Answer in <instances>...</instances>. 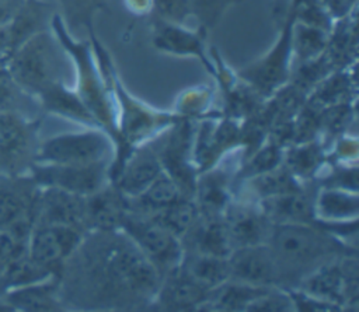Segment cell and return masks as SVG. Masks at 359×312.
<instances>
[{
    "label": "cell",
    "instance_id": "cell-33",
    "mask_svg": "<svg viewBox=\"0 0 359 312\" xmlns=\"http://www.w3.org/2000/svg\"><path fill=\"white\" fill-rule=\"evenodd\" d=\"M46 7L39 0H24L20 10L8 24L13 50L29 36L46 29Z\"/></svg>",
    "mask_w": 359,
    "mask_h": 312
},
{
    "label": "cell",
    "instance_id": "cell-26",
    "mask_svg": "<svg viewBox=\"0 0 359 312\" xmlns=\"http://www.w3.org/2000/svg\"><path fill=\"white\" fill-rule=\"evenodd\" d=\"M227 257L184 249L181 263L178 266L196 283L212 291L230 278Z\"/></svg>",
    "mask_w": 359,
    "mask_h": 312
},
{
    "label": "cell",
    "instance_id": "cell-15",
    "mask_svg": "<svg viewBox=\"0 0 359 312\" xmlns=\"http://www.w3.org/2000/svg\"><path fill=\"white\" fill-rule=\"evenodd\" d=\"M227 259L229 280L259 287H279L278 269L266 243L236 248Z\"/></svg>",
    "mask_w": 359,
    "mask_h": 312
},
{
    "label": "cell",
    "instance_id": "cell-37",
    "mask_svg": "<svg viewBox=\"0 0 359 312\" xmlns=\"http://www.w3.org/2000/svg\"><path fill=\"white\" fill-rule=\"evenodd\" d=\"M213 92L206 85H196L185 90L175 101L174 112L189 120H199L206 116L222 115L220 111H212Z\"/></svg>",
    "mask_w": 359,
    "mask_h": 312
},
{
    "label": "cell",
    "instance_id": "cell-30",
    "mask_svg": "<svg viewBox=\"0 0 359 312\" xmlns=\"http://www.w3.org/2000/svg\"><path fill=\"white\" fill-rule=\"evenodd\" d=\"M185 197L178 185L163 171L139 196L128 199L129 211L151 215Z\"/></svg>",
    "mask_w": 359,
    "mask_h": 312
},
{
    "label": "cell",
    "instance_id": "cell-20",
    "mask_svg": "<svg viewBox=\"0 0 359 312\" xmlns=\"http://www.w3.org/2000/svg\"><path fill=\"white\" fill-rule=\"evenodd\" d=\"M223 218L233 249L266 243L272 222L262 213L258 203L230 201L223 213Z\"/></svg>",
    "mask_w": 359,
    "mask_h": 312
},
{
    "label": "cell",
    "instance_id": "cell-19",
    "mask_svg": "<svg viewBox=\"0 0 359 312\" xmlns=\"http://www.w3.org/2000/svg\"><path fill=\"white\" fill-rule=\"evenodd\" d=\"M35 224L67 225L88 232L86 224V196L55 187H39Z\"/></svg>",
    "mask_w": 359,
    "mask_h": 312
},
{
    "label": "cell",
    "instance_id": "cell-22",
    "mask_svg": "<svg viewBox=\"0 0 359 312\" xmlns=\"http://www.w3.org/2000/svg\"><path fill=\"white\" fill-rule=\"evenodd\" d=\"M128 213V199L111 183L86 196V224L88 232L121 229Z\"/></svg>",
    "mask_w": 359,
    "mask_h": 312
},
{
    "label": "cell",
    "instance_id": "cell-18",
    "mask_svg": "<svg viewBox=\"0 0 359 312\" xmlns=\"http://www.w3.org/2000/svg\"><path fill=\"white\" fill-rule=\"evenodd\" d=\"M163 166L151 141L135 147L109 182L126 199L139 196L160 173Z\"/></svg>",
    "mask_w": 359,
    "mask_h": 312
},
{
    "label": "cell",
    "instance_id": "cell-17",
    "mask_svg": "<svg viewBox=\"0 0 359 312\" xmlns=\"http://www.w3.org/2000/svg\"><path fill=\"white\" fill-rule=\"evenodd\" d=\"M153 46L167 55L180 57H195L203 63L212 74L213 63L206 50V34L199 28L191 29L184 24L156 21L153 29Z\"/></svg>",
    "mask_w": 359,
    "mask_h": 312
},
{
    "label": "cell",
    "instance_id": "cell-3",
    "mask_svg": "<svg viewBox=\"0 0 359 312\" xmlns=\"http://www.w3.org/2000/svg\"><path fill=\"white\" fill-rule=\"evenodd\" d=\"M50 25L56 38L67 52L72 66L74 69V90L93 115L97 126L111 137L115 148V146L118 144V129L112 83L116 71L109 78L104 77L102 71L100 70L91 42L74 39L67 32L59 15L52 17Z\"/></svg>",
    "mask_w": 359,
    "mask_h": 312
},
{
    "label": "cell",
    "instance_id": "cell-4",
    "mask_svg": "<svg viewBox=\"0 0 359 312\" xmlns=\"http://www.w3.org/2000/svg\"><path fill=\"white\" fill-rule=\"evenodd\" d=\"M112 94L116 111L118 144L108 166L109 182L135 147L151 141L168 127L185 119L174 111L156 109L136 98L128 91L118 73L112 83Z\"/></svg>",
    "mask_w": 359,
    "mask_h": 312
},
{
    "label": "cell",
    "instance_id": "cell-8",
    "mask_svg": "<svg viewBox=\"0 0 359 312\" xmlns=\"http://www.w3.org/2000/svg\"><path fill=\"white\" fill-rule=\"evenodd\" d=\"M121 231L156 267L161 277L181 263L184 255L181 239L151 217L129 211L121 225Z\"/></svg>",
    "mask_w": 359,
    "mask_h": 312
},
{
    "label": "cell",
    "instance_id": "cell-45",
    "mask_svg": "<svg viewBox=\"0 0 359 312\" xmlns=\"http://www.w3.org/2000/svg\"><path fill=\"white\" fill-rule=\"evenodd\" d=\"M24 250H27V241H21L7 231H0V277Z\"/></svg>",
    "mask_w": 359,
    "mask_h": 312
},
{
    "label": "cell",
    "instance_id": "cell-43",
    "mask_svg": "<svg viewBox=\"0 0 359 312\" xmlns=\"http://www.w3.org/2000/svg\"><path fill=\"white\" fill-rule=\"evenodd\" d=\"M292 299L293 309L294 311H303V312H330V311H341L337 305H332L327 301H323L300 288L289 287L285 288Z\"/></svg>",
    "mask_w": 359,
    "mask_h": 312
},
{
    "label": "cell",
    "instance_id": "cell-14",
    "mask_svg": "<svg viewBox=\"0 0 359 312\" xmlns=\"http://www.w3.org/2000/svg\"><path fill=\"white\" fill-rule=\"evenodd\" d=\"M35 158L31 122L15 113L0 112V172L20 175Z\"/></svg>",
    "mask_w": 359,
    "mask_h": 312
},
{
    "label": "cell",
    "instance_id": "cell-5",
    "mask_svg": "<svg viewBox=\"0 0 359 312\" xmlns=\"http://www.w3.org/2000/svg\"><path fill=\"white\" fill-rule=\"evenodd\" d=\"M66 55L55 32L43 29L17 46L6 60V67L28 94L38 98L53 85L65 83Z\"/></svg>",
    "mask_w": 359,
    "mask_h": 312
},
{
    "label": "cell",
    "instance_id": "cell-47",
    "mask_svg": "<svg viewBox=\"0 0 359 312\" xmlns=\"http://www.w3.org/2000/svg\"><path fill=\"white\" fill-rule=\"evenodd\" d=\"M24 0H0V27H7Z\"/></svg>",
    "mask_w": 359,
    "mask_h": 312
},
{
    "label": "cell",
    "instance_id": "cell-49",
    "mask_svg": "<svg viewBox=\"0 0 359 312\" xmlns=\"http://www.w3.org/2000/svg\"><path fill=\"white\" fill-rule=\"evenodd\" d=\"M128 8L135 14H146L151 11V0H125Z\"/></svg>",
    "mask_w": 359,
    "mask_h": 312
},
{
    "label": "cell",
    "instance_id": "cell-7",
    "mask_svg": "<svg viewBox=\"0 0 359 312\" xmlns=\"http://www.w3.org/2000/svg\"><path fill=\"white\" fill-rule=\"evenodd\" d=\"M280 22L282 27L272 48L264 56L237 71V76L264 99L283 87L289 81L292 71V27L294 17L287 6Z\"/></svg>",
    "mask_w": 359,
    "mask_h": 312
},
{
    "label": "cell",
    "instance_id": "cell-27",
    "mask_svg": "<svg viewBox=\"0 0 359 312\" xmlns=\"http://www.w3.org/2000/svg\"><path fill=\"white\" fill-rule=\"evenodd\" d=\"M13 309L22 311H59L63 309V299L59 291L57 277L41 283L13 288L7 295Z\"/></svg>",
    "mask_w": 359,
    "mask_h": 312
},
{
    "label": "cell",
    "instance_id": "cell-34",
    "mask_svg": "<svg viewBox=\"0 0 359 312\" xmlns=\"http://www.w3.org/2000/svg\"><path fill=\"white\" fill-rule=\"evenodd\" d=\"M328 36H330L328 31L294 21L293 27H292L293 64L306 62V60H311V59L323 55L327 49Z\"/></svg>",
    "mask_w": 359,
    "mask_h": 312
},
{
    "label": "cell",
    "instance_id": "cell-21",
    "mask_svg": "<svg viewBox=\"0 0 359 312\" xmlns=\"http://www.w3.org/2000/svg\"><path fill=\"white\" fill-rule=\"evenodd\" d=\"M257 203L272 224H310L330 228L328 222H321L317 218L314 197L309 196L306 190L265 197Z\"/></svg>",
    "mask_w": 359,
    "mask_h": 312
},
{
    "label": "cell",
    "instance_id": "cell-23",
    "mask_svg": "<svg viewBox=\"0 0 359 312\" xmlns=\"http://www.w3.org/2000/svg\"><path fill=\"white\" fill-rule=\"evenodd\" d=\"M233 179L219 165L198 173L194 201L202 217H222L231 201Z\"/></svg>",
    "mask_w": 359,
    "mask_h": 312
},
{
    "label": "cell",
    "instance_id": "cell-13",
    "mask_svg": "<svg viewBox=\"0 0 359 312\" xmlns=\"http://www.w3.org/2000/svg\"><path fill=\"white\" fill-rule=\"evenodd\" d=\"M108 166V162L86 165L36 162L31 166V178L39 187H55L80 196H90L109 183Z\"/></svg>",
    "mask_w": 359,
    "mask_h": 312
},
{
    "label": "cell",
    "instance_id": "cell-11",
    "mask_svg": "<svg viewBox=\"0 0 359 312\" xmlns=\"http://www.w3.org/2000/svg\"><path fill=\"white\" fill-rule=\"evenodd\" d=\"M195 123L192 159L198 173L219 165L226 154L241 147L240 120L213 115L195 120Z\"/></svg>",
    "mask_w": 359,
    "mask_h": 312
},
{
    "label": "cell",
    "instance_id": "cell-25",
    "mask_svg": "<svg viewBox=\"0 0 359 312\" xmlns=\"http://www.w3.org/2000/svg\"><path fill=\"white\" fill-rule=\"evenodd\" d=\"M325 146L320 139L293 143L283 148L282 164L302 182L316 180L328 164Z\"/></svg>",
    "mask_w": 359,
    "mask_h": 312
},
{
    "label": "cell",
    "instance_id": "cell-9",
    "mask_svg": "<svg viewBox=\"0 0 359 312\" xmlns=\"http://www.w3.org/2000/svg\"><path fill=\"white\" fill-rule=\"evenodd\" d=\"M195 120L184 119L151 140L163 171L178 185L185 197H194L196 168L192 159Z\"/></svg>",
    "mask_w": 359,
    "mask_h": 312
},
{
    "label": "cell",
    "instance_id": "cell-10",
    "mask_svg": "<svg viewBox=\"0 0 359 312\" xmlns=\"http://www.w3.org/2000/svg\"><path fill=\"white\" fill-rule=\"evenodd\" d=\"M39 186L32 178L18 175L0 176V231L28 241L35 224Z\"/></svg>",
    "mask_w": 359,
    "mask_h": 312
},
{
    "label": "cell",
    "instance_id": "cell-42",
    "mask_svg": "<svg viewBox=\"0 0 359 312\" xmlns=\"http://www.w3.org/2000/svg\"><path fill=\"white\" fill-rule=\"evenodd\" d=\"M151 11L158 21L185 24L191 17L188 0H151Z\"/></svg>",
    "mask_w": 359,
    "mask_h": 312
},
{
    "label": "cell",
    "instance_id": "cell-48",
    "mask_svg": "<svg viewBox=\"0 0 359 312\" xmlns=\"http://www.w3.org/2000/svg\"><path fill=\"white\" fill-rule=\"evenodd\" d=\"M13 53V43L7 27H0V60L4 57L8 59V56Z\"/></svg>",
    "mask_w": 359,
    "mask_h": 312
},
{
    "label": "cell",
    "instance_id": "cell-24",
    "mask_svg": "<svg viewBox=\"0 0 359 312\" xmlns=\"http://www.w3.org/2000/svg\"><path fill=\"white\" fill-rule=\"evenodd\" d=\"M185 250H195L201 253L227 257L233 245L229 236V231L222 217H202L196 220L192 228L181 239Z\"/></svg>",
    "mask_w": 359,
    "mask_h": 312
},
{
    "label": "cell",
    "instance_id": "cell-32",
    "mask_svg": "<svg viewBox=\"0 0 359 312\" xmlns=\"http://www.w3.org/2000/svg\"><path fill=\"white\" fill-rule=\"evenodd\" d=\"M243 183L248 186L250 192L257 197V200L304 190V183H302L283 164Z\"/></svg>",
    "mask_w": 359,
    "mask_h": 312
},
{
    "label": "cell",
    "instance_id": "cell-40",
    "mask_svg": "<svg viewBox=\"0 0 359 312\" xmlns=\"http://www.w3.org/2000/svg\"><path fill=\"white\" fill-rule=\"evenodd\" d=\"M316 179L320 187L358 192V164L328 162Z\"/></svg>",
    "mask_w": 359,
    "mask_h": 312
},
{
    "label": "cell",
    "instance_id": "cell-28",
    "mask_svg": "<svg viewBox=\"0 0 359 312\" xmlns=\"http://www.w3.org/2000/svg\"><path fill=\"white\" fill-rule=\"evenodd\" d=\"M314 211L321 222H346L358 220V192L320 187L314 196Z\"/></svg>",
    "mask_w": 359,
    "mask_h": 312
},
{
    "label": "cell",
    "instance_id": "cell-29",
    "mask_svg": "<svg viewBox=\"0 0 359 312\" xmlns=\"http://www.w3.org/2000/svg\"><path fill=\"white\" fill-rule=\"evenodd\" d=\"M38 99L41 101L43 108L52 113L79 122L88 127H98L77 91L74 88H69L66 83L53 85L52 88L41 94Z\"/></svg>",
    "mask_w": 359,
    "mask_h": 312
},
{
    "label": "cell",
    "instance_id": "cell-1",
    "mask_svg": "<svg viewBox=\"0 0 359 312\" xmlns=\"http://www.w3.org/2000/svg\"><path fill=\"white\" fill-rule=\"evenodd\" d=\"M70 297L101 305L150 304L161 274L121 231H90L59 276Z\"/></svg>",
    "mask_w": 359,
    "mask_h": 312
},
{
    "label": "cell",
    "instance_id": "cell-38",
    "mask_svg": "<svg viewBox=\"0 0 359 312\" xmlns=\"http://www.w3.org/2000/svg\"><path fill=\"white\" fill-rule=\"evenodd\" d=\"M32 98L11 76L6 66L0 67V112L25 118L27 101Z\"/></svg>",
    "mask_w": 359,
    "mask_h": 312
},
{
    "label": "cell",
    "instance_id": "cell-6",
    "mask_svg": "<svg viewBox=\"0 0 359 312\" xmlns=\"http://www.w3.org/2000/svg\"><path fill=\"white\" fill-rule=\"evenodd\" d=\"M114 143L111 137L98 127L84 132L63 133L45 140L35 151V161L42 164L86 165L95 162H111Z\"/></svg>",
    "mask_w": 359,
    "mask_h": 312
},
{
    "label": "cell",
    "instance_id": "cell-12",
    "mask_svg": "<svg viewBox=\"0 0 359 312\" xmlns=\"http://www.w3.org/2000/svg\"><path fill=\"white\" fill-rule=\"evenodd\" d=\"M86 231L56 224H35L27 241V255L59 278L65 263L80 246Z\"/></svg>",
    "mask_w": 359,
    "mask_h": 312
},
{
    "label": "cell",
    "instance_id": "cell-46",
    "mask_svg": "<svg viewBox=\"0 0 359 312\" xmlns=\"http://www.w3.org/2000/svg\"><path fill=\"white\" fill-rule=\"evenodd\" d=\"M332 20H341L355 8V0H320Z\"/></svg>",
    "mask_w": 359,
    "mask_h": 312
},
{
    "label": "cell",
    "instance_id": "cell-44",
    "mask_svg": "<svg viewBox=\"0 0 359 312\" xmlns=\"http://www.w3.org/2000/svg\"><path fill=\"white\" fill-rule=\"evenodd\" d=\"M328 162L355 164L358 158V139L355 136L341 134L334 140V147L327 154Z\"/></svg>",
    "mask_w": 359,
    "mask_h": 312
},
{
    "label": "cell",
    "instance_id": "cell-35",
    "mask_svg": "<svg viewBox=\"0 0 359 312\" xmlns=\"http://www.w3.org/2000/svg\"><path fill=\"white\" fill-rule=\"evenodd\" d=\"M199 210L191 197H182L168 207L149 215L177 238L182 239L199 218Z\"/></svg>",
    "mask_w": 359,
    "mask_h": 312
},
{
    "label": "cell",
    "instance_id": "cell-39",
    "mask_svg": "<svg viewBox=\"0 0 359 312\" xmlns=\"http://www.w3.org/2000/svg\"><path fill=\"white\" fill-rule=\"evenodd\" d=\"M241 1L243 0H188V4L191 17L198 22L196 28L206 34L222 21L230 7Z\"/></svg>",
    "mask_w": 359,
    "mask_h": 312
},
{
    "label": "cell",
    "instance_id": "cell-31",
    "mask_svg": "<svg viewBox=\"0 0 359 312\" xmlns=\"http://www.w3.org/2000/svg\"><path fill=\"white\" fill-rule=\"evenodd\" d=\"M269 287L251 285L227 280L213 288L202 309L209 311H247L251 302L262 295Z\"/></svg>",
    "mask_w": 359,
    "mask_h": 312
},
{
    "label": "cell",
    "instance_id": "cell-16",
    "mask_svg": "<svg viewBox=\"0 0 359 312\" xmlns=\"http://www.w3.org/2000/svg\"><path fill=\"white\" fill-rule=\"evenodd\" d=\"M210 291L189 277L180 266L163 276L150 308L163 311H201Z\"/></svg>",
    "mask_w": 359,
    "mask_h": 312
},
{
    "label": "cell",
    "instance_id": "cell-2",
    "mask_svg": "<svg viewBox=\"0 0 359 312\" xmlns=\"http://www.w3.org/2000/svg\"><path fill=\"white\" fill-rule=\"evenodd\" d=\"M276 269L279 287H296L318 266L358 250L349 242L331 234L325 227L310 224H272L266 241Z\"/></svg>",
    "mask_w": 359,
    "mask_h": 312
},
{
    "label": "cell",
    "instance_id": "cell-36",
    "mask_svg": "<svg viewBox=\"0 0 359 312\" xmlns=\"http://www.w3.org/2000/svg\"><path fill=\"white\" fill-rule=\"evenodd\" d=\"M282 158L283 148L266 139L259 148H257L252 154L243 159L240 168L234 173L233 185L236 182H245L254 176L275 169L282 164Z\"/></svg>",
    "mask_w": 359,
    "mask_h": 312
},
{
    "label": "cell",
    "instance_id": "cell-41",
    "mask_svg": "<svg viewBox=\"0 0 359 312\" xmlns=\"http://www.w3.org/2000/svg\"><path fill=\"white\" fill-rule=\"evenodd\" d=\"M247 311L252 312H290L293 309L287 291L282 287H269L262 295L250 304Z\"/></svg>",
    "mask_w": 359,
    "mask_h": 312
}]
</instances>
